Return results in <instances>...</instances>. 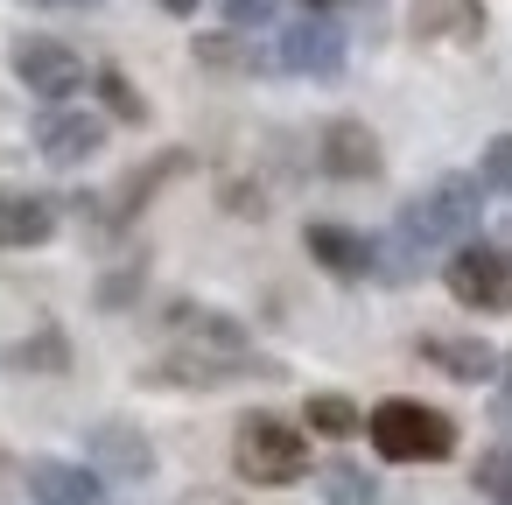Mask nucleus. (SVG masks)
Listing matches in <instances>:
<instances>
[{
  "label": "nucleus",
  "instance_id": "obj_25",
  "mask_svg": "<svg viewBox=\"0 0 512 505\" xmlns=\"http://www.w3.org/2000/svg\"><path fill=\"white\" fill-rule=\"evenodd\" d=\"M162 8H169V15H197V8H204V0H162Z\"/></svg>",
  "mask_w": 512,
  "mask_h": 505
},
{
  "label": "nucleus",
  "instance_id": "obj_24",
  "mask_svg": "<svg viewBox=\"0 0 512 505\" xmlns=\"http://www.w3.org/2000/svg\"><path fill=\"white\" fill-rule=\"evenodd\" d=\"M281 15V0H225V29L239 36V29H267Z\"/></svg>",
  "mask_w": 512,
  "mask_h": 505
},
{
  "label": "nucleus",
  "instance_id": "obj_11",
  "mask_svg": "<svg viewBox=\"0 0 512 505\" xmlns=\"http://www.w3.org/2000/svg\"><path fill=\"white\" fill-rule=\"evenodd\" d=\"M85 449H92V463H99L106 477H148V470H155V442H148L134 421H99V428L85 435Z\"/></svg>",
  "mask_w": 512,
  "mask_h": 505
},
{
  "label": "nucleus",
  "instance_id": "obj_5",
  "mask_svg": "<svg viewBox=\"0 0 512 505\" xmlns=\"http://www.w3.org/2000/svg\"><path fill=\"white\" fill-rule=\"evenodd\" d=\"M15 78H22L36 99L64 106V99L85 85V57H78L71 43H57V36H22V43H15Z\"/></svg>",
  "mask_w": 512,
  "mask_h": 505
},
{
  "label": "nucleus",
  "instance_id": "obj_9",
  "mask_svg": "<svg viewBox=\"0 0 512 505\" xmlns=\"http://www.w3.org/2000/svg\"><path fill=\"white\" fill-rule=\"evenodd\" d=\"M407 29L421 43H484L491 15H484V0H407Z\"/></svg>",
  "mask_w": 512,
  "mask_h": 505
},
{
  "label": "nucleus",
  "instance_id": "obj_14",
  "mask_svg": "<svg viewBox=\"0 0 512 505\" xmlns=\"http://www.w3.org/2000/svg\"><path fill=\"white\" fill-rule=\"evenodd\" d=\"M29 491H36L43 505H106L99 470H85V463H57V456H36V463H29Z\"/></svg>",
  "mask_w": 512,
  "mask_h": 505
},
{
  "label": "nucleus",
  "instance_id": "obj_22",
  "mask_svg": "<svg viewBox=\"0 0 512 505\" xmlns=\"http://www.w3.org/2000/svg\"><path fill=\"white\" fill-rule=\"evenodd\" d=\"M0 358H8V365H50V372H64L71 365V344L57 330H43L36 344H15V351H0Z\"/></svg>",
  "mask_w": 512,
  "mask_h": 505
},
{
  "label": "nucleus",
  "instance_id": "obj_26",
  "mask_svg": "<svg viewBox=\"0 0 512 505\" xmlns=\"http://www.w3.org/2000/svg\"><path fill=\"white\" fill-rule=\"evenodd\" d=\"M36 8H99V0H36Z\"/></svg>",
  "mask_w": 512,
  "mask_h": 505
},
{
  "label": "nucleus",
  "instance_id": "obj_1",
  "mask_svg": "<svg viewBox=\"0 0 512 505\" xmlns=\"http://www.w3.org/2000/svg\"><path fill=\"white\" fill-rule=\"evenodd\" d=\"M365 435L386 463H442L456 449V421L428 400H379L365 414Z\"/></svg>",
  "mask_w": 512,
  "mask_h": 505
},
{
  "label": "nucleus",
  "instance_id": "obj_15",
  "mask_svg": "<svg viewBox=\"0 0 512 505\" xmlns=\"http://www.w3.org/2000/svg\"><path fill=\"white\" fill-rule=\"evenodd\" d=\"M421 358H428L442 379H463V386H477V379L498 372V351H491L484 337H421Z\"/></svg>",
  "mask_w": 512,
  "mask_h": 505
},
{
  "label": "nucleus",
  "instance_id": "obj_3",
  "mask_svg": "<svg viewBox=\"0 0 512 505\" xmlns=\"http://www.w3.org/2000/svg\"><path fill=\"white\" fill-rule=\"evenodd\" d=\"M477 211H484V204H477V176H442L435 190H421V197L400 211V239L421 246V253H428V246H456V239L477 225Z\"/></svg>",
  "mask_w": 512,
  "mask_h": 505
},
{
  "label": "nucleus",
  "instance_id": "obj_18",
  "mask_svg": "<svg viewBox=\"0 0 512 505\" xmlns=\"http://www.w3.org/2000/svg\"><path fill=\"white\" fill-rule=\"evenodd\" d=\"M197 64H211V71H260L267 57H260L246 36L225 29V36H197Z\"/></svg>",
  "mask_w": 512,
  "mask_h": 505
},
{
  "label": "nucleus",
  "instance_id": "obj_4",
  "mask_svg": "<svg viewBox=\"0 0 512 505\" xmlns=\"http://www.w3.org/2000/svg\"><path fill=\"white\" fill-rule=\"evenodd\" d=\"M442 281L477 316H505L512 309V253L505 246H456L449 267H442Z\"/></svg>",
  "mask_w": 512,
  "mask_h": 505
},
{
  "label": "nucleus",
  "instance_id": "obj_2",
  "mask_svg": "<svg viewBox=\"0 0 512 505\" xmlns=\"http://www.w3.org/2000/svg\"><path fill=\"white\" fill-rule=\"evenodd\" d=\"M232 470L246 484H295L309 470V435L281 414H246L232 428Z\"/></svg>",
  "mask_w": 512,
  "mask_h": 505
},
{
  "label": "nucleus",
  "instance_id": "obj_28",
  "mask_svg": "<svg viewBox=\"0 0 512 505\" xmlns=\"http://www.w3.org/2000/svg\"><path fill=\"white\" fill-rule=\"evenodd\" d=\"M309 8H316V15H323V8H337V0H309Z\"/></svg>",
  "mask_w": 512,
  "mask_h": 505
},
{
  "label": "nucleus",
  "instance_id": "obj_6",
  "mask_svg": "<svg viewBox=\"0 0 512 505\" xmlns=\"http://www.w3.org/2000/svg\"><path fill=\"white\" fill-rule=\"evenodd\" d=\"M274 64L281 71H302V78H337L344 71V29L330 15H302V22H288Z\"/></svg>",
  "mask_w": 512,
  "mask_h": 505
},
{
  "label": "nucleus",
  "instance_id": "obj_29",
  "mask_svg": "<svg viewBox=\"0 0 512 505\" xmlns=\"http://www.w3.org/2000/svg\"><path fill=\"white\" fill-rule=\"evenodd\" d=\"M505 386H512V358H505Z\"/></svg>",
  "mask_w": 512,
  "mask_h": 505
},
{
  "label": "nucleus",
  "instance_id": "obj_17",
  "mask_svg": "<svg viewBox=\"0 0 512 505\" xmlns=\"http://www.w3.org/2000/svg\"><path fill=\"white\" fill-rule=\"evenodd\" d=\"M302 421H309L316 435H337V442L365 428V414H358V407H351L344 393H309V407H302Z\"/></svg>",
  "mask_w": 512,
  "mask_h": 505
},
{
  "label": "nucleus",
  "instance_id": "obj_13",
  "mask_svg": "<svg viewBox=\"0 0 512 505\" xmlns=\"http://www.w3.org/2000/svg\"><path fill=\"white\" fill-rule=\"evenodd\" d=\"M57 232V204L36 197V190H0V253H22V246H43Z\"/></svg>",
  "mask_w": 512,
  "mask_h": 505
},
{
  "label": "nucleus",
  "instance_id": "obj_19",
  "mask_svg": "<svg viewBox=\"0 0 512 505\" xmlns=\"http://www.w3.org/2000/svg\"><path fill=\"white\" fill-rule=\"evenodd\" d=\"M99 99H106V113H113V120H127V127H141V120H148V99H141V92H134V78H127V71H113V64L99 71Z\"/></svg>",
  "mask_w": 512,
  "mask_h": 505
},
{
  "label": "nucleus",
  "instance_id": "obj_10",
  "mask_svg": "<svg viewBox=\"0 0 512 505\" xmlns=\"http://www.w3.org/2000/svg\"><path fill=\"white\" fill-rule=\"evenodd\" d=\"M169 330H176V337H183V351H197V358H253V351H246V330H239L225 309L176 302V309H169Z\"/></svg>",
  "mask_w": 512,
  "mask_h": 505
},
{
  "label": "nucleus",
  "instance_id": "obj_8",
  "mask_svg": "<svg viewBox=\"0 0 512 505\" xmlns=\"http://www.w3.org/2000/svg\"><path fill=\"white\" fill-rule=\"evenodd\" d=\"M36 148H43V162L78 169V162H92V155L106 148V120H99V113H78V106H50V113L36 120Z\"/></svg>",
  "mask_w": 512,
  "mask_h": 505
},
{
  "label": "nucleus",
  "instance_id": "obj_12",
  "mask_svg": "<svg viewBox=\"0 0 512 505\" xmlns=\"http://www.w3.org/2000/svg\"><path fill=\"white\" fill-rule=\"evenodd\" d=\"M302 246H309V260H316L323 274H337V281H365V274H372V239L351 232V225H309Z\"/></svg>",
  "mask_w": 512,
  "mask_h": 505
},
{
  "label": "nucleus",
  "instance_id": "obj_16",
  "mask_svg": "<svg viewBox=\"0 0 512 505\" xmlns=\"http://www.w3.org/2000/svg\"><path fill=\"white\" fill-rule=\"evenodd\" d=\"M183 169H190V155H162V162L134 169V176H127V183L113 190V218H134V211H141V204H148V197H155V190H162L169 176H183Z\"/></svg>",
  "mask_w": 512,
  "mask_h": 505
},
{
  "label": "nucleus",
  "instance_id": "obj_21",
  "mask_svg": "<svg viewBox=\"0 0 512 505\" xmlns=\"http://www.w3.org/2000/svg\"><path fill=\"white\" fill-rule=\"evenodd\" d=\"M323 498H330V505H372V477H365L358 463H330V470H323Z\"/></svg>",
  "mask_w": 512,
  "mask_h": 505
},
{
  "label": "nucleus",
  "instance_id": "obj_7",
  "mask_svg": "<svg viewBox=\"0 0 512 505\" xmlns=\"http://www.w3.org/2000/svg\"><path fill=\"white\" fill-rule=\"evenodd\" d=\"M316 162H323V176H337V183H372V176L386 169L379 134H372L365 120H330V127L316 134Z\"/></svg>",
  "mask_w": 512,
  "mask_h": 505
},
{
  "label": "nucleus",
  "instance_id": "obj_20",
  "mask_svg": "<svg viewBox=\"0 0 512 505\" xmlns=\"http://www.w3.org/2000/svg\"><path fill=\"white\" fill-rule=\"evenodd\" d=\"M470 484H477L484 498H498V505H512V442H498V449H484V456H477V470H470Z\"/></svg>",
  "mask_w": 512,
  "mask_h": 505
},
{
  "label": "nucleus",
  "instance_id": "obj_23",
  "mask_svg": "<svg viewBox=\"0 0 512 505\" xmlns=\"http://www.w3.org/2000/svg\"><path fill=\"white\" fill-rule=\"evenodd\" d=\"M477 190L512 197V134H498V141L484 148V162H477Z\"/></svg>",
  "mask_w": 512,
  "mask_h": 505
},
{
  "label": "nucleus",
  "instance_id": "obj_27",
  "mask_svg": "<svg viewBox=\"0 0 512 505\" xmlns=\"http://www.w3.org/2000/svg\"><path fill=\"white\" fill-rule=\"evenodd\" d=\"M190 505H232V498H211V491H204V498H190Z\"/></svg>",
  "mask_w": 512,
  "mask_h": 505
}]
</instances>
